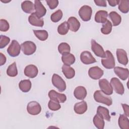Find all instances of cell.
Wrapping results in <instances>:
<instances>
[{
	"label": "cell",
	"mask_w": 129,
	"mask_h": 129,
	"mask_svg": "<svg viewBox=\"0 0 129 129\" xmlns=\"http://www.w3.org/2000/svg\"><path fill=\"white\" fill-rule=\"evenodd\" d=\"M121 105L123 109V111L125 115L128 117L129 116V108H128V105L126 104H121Z\"/></svg>",
	"instance_id": "obj_43"
},
{
	"label": "cell",
	"mask_w": 129,
	"mask_h": 129,
	"mask_svg": "<svg viewBox=\"0 0 129 129\" xmlns=\"http://www.w3.org/2000/svg\"><path fill=\"white\" fill-rule=\"evenodd\" d=\"M34 7L36 15L40 18L44 16L46 13V10L41 2L39 1L35 0L34 1Z\"/></svg>",
	"instance_id": "obj_15"
},
{
	"label": "cell",
	"mask_w": 129,
	"mask_h": 129,
	"mask_svg": "<svg viewBox=\"0 0 129 129\" xmlns=\"http://www.w3.org/2000/svg\"><path fill=\"white\" fill-rule=\"evenodd\" d=\"M48 107L52 111L58 110L61 108V106L59 102L51 99L49 100L48 103Z\"/></svg>",
	"instance_id": "obj_38"
},
{
	"label": "cell",
	"mask_w": 129,
	"mask_h": 129,
	"mask_svg": "<svg viewBox=\"0 0 129 129\" xmlns=\"http://www.w3.org/2000/svg\"><path fill=\"white\" fill-rule=\"evenodd\" d=\"M21 49L24 54L30 55L33 54L36 50L35 44L31 41H26L21 44Z\"/></svg>",
	"instance_id": "obj_3"
},
{
	"label": "cell",
	"mask_w": 129,
	"mask_h": 129,
	"mask_svg": "<svg viewBox=\"0 0 129 129\" xmlns=\"http://www.w3.org/2000/svg\"><path fill=\"white\" fill-rule=\"evenodd\" d=\"M110 84L116 93L119 95H122L124 93V87L118 79L115 77L111 78Z\"/></svg>",
	"instance_id": "obj_10"
},
{
	"label": "cell",
	"mask_w": 129,
	"mask_h": 129,
	"mask_svg": "<svg viewBox=\"0 0 129 129\" xmlns=\"http://www.w3.org/2000/svg\"><path fill=\"white\" fill-rule=\"evenodd\" d=\"M6 57L2 52L0 53V66H2L6 62Z\"/></svg>",
	"instance_id": "obj_44"
},
{
	"label": "cell",
	"mask_w": 129,
	"mask_h": 129,
	"mask_svg": "<svg viewBox=\"0 0 129 129\" xmlns=\"http://www.w3.org/2000/svg\"><path fill=\"white\" fill-rule=\"evenodd\" d=\"M92 13V10L91 7L84 5L83 6L79 11V15L83 21H88L91 19Z\"/></svg>",
	"instance_id": "obj_5"
},
{
	"label": "cell",
	"mask_w": 129,
	"mask_h": 129,
	"mask_svg": "<svg viewBox=\"0 0 129 129\" xmlns=\"http://www.w3.org/2000/svg\"><path fill=\"white\" fill-rule=\"evenodd\" d=\"M9 24L5 19H1L0 20V30L3 32H6L9 29Z\"/></svg>",
	"instance_id": "obj_40"
},
{
	"label": "cell",
	"mask_w": 129,
	"mask_h": 129,
	"mask_svg": "<svg viewBox=\"0 0 129 129\" xmlns=\"http://www.w3.org/2000/svg\"><path fill=\"white\" fill-rule=\"evenodd\" d=\"M109 17L112 22V25L114 26H118L121 21V16L116 12L112 11L109 14Z\"/></svg>",
	"instance_id": "obj_27"
},
{
	"label": "cell",
	"mask_w": 129,
	"mask_h": 129,
	"mask_svg": "<svg viewBox=\"0 0 129 129\" xmlns=\"http://www.w3.org/2000/svg\"><path fill=\"white\" fill-rule=\"evenodd\" d=\"M108 13L104 10H100L97 12L95 15V21L97 23H104L107 20Z\"/></svg>",
	"instance_id": "obj_21"
},
{
	"label": "cell",
	"mask_w": 129,
	"mask_h": 129,
	"mask_svg": "<svg viewBox=\"0 0 129 129\" xmlns=\"http://www.w3.org/2000/svg\"><path fill=\"white\" fill-rule=\"evenodd\" d=\"M115 74L122 80H126L129 76V71L127 69H125L120 67L114 68Z\"/></svg>",
	"instance_id": "obj_18"
},
{
	"label": "cell",
	"mask_w": 129,
	"mask_h": 129,
	"mask_svg": "<svg viewBox=\"0 0 129 129\" xmlns=\"http://www.w3.org/2000/svg\"><path fill=\"white\" fill-rule=\"evenodd\" d=\"M118 9L122 13H127L129 11V1L121 0L119 1Z\"/></svg>",
	"instance_id": "obj_32"
},
{
	"label": "cell",
	"mask_w": 129,
	"mask_h": 129,
	"mask_svg": "<svg viewBox=\"0 0 129 129\" xmlns=\"http://www.w3.org/2000/svg\"><path fill=\"white\" fill-rule=\"evenodd\" d=\"M30 24L34 26L42 27L44 25V21L42 18H39L35 13H32L28 18Z\"/></svg>",
	"instance_id": "obj_17"
},
{
	"label": "cell",
	"mask_w": 129,
	"mask_h": 129,
	"mask_svg": "<svg viewBox=\"0 0 129 129\" xmlns=\"http://www.w3.org/2000/svg\"><path fill=\"white\" fill-rule=\"evenodd\" d=\"M58 50L61 54L64 55L70 52L71 48L67 43L62 42L59 44L58 46Z\"/></svg>",
	"instance_id": "obj_34"
},
{
	"label": "cell",
	"mask_w": 129,
	"mask_h": 129,
	"mask_svg": "<svg viewBox=\"0 0 129 129\" xmlns=\"http://www.w3.org/2000/svg\"><path fill=\"white\" fill-rule=\"evenodd\" d=\"M91 49L94 54L98 57L105 58L106 53L103 47L94 39L91 40Z\"/></svg>",
	"instance_id": "obj_8"
},
{
	"label": "cell",
	"mask_w": 129,
	"mask_h": 129,
	"mask_svg": "<svg viewBox=\"0 0 129 129\" xmlns=\"http://www.w3.org/2000/svg\"><path fill=\"white\" fill-rule=\"evenodd\" d=\"M94 98L96 102L103 103L107 106H110L112 103V98L101 90H97L94 92Z\"/></svg>",
	"instance_id": "obj_1"
},
{
	"label": "cell",
	"mask_w": 129,
	"mask_h": 129,
	"mask_svg": "<svg viewBox=\"0 0 129 129\" xmlns=\"http://www.w3.org/2000/svg\"><path fill=\"white\" fill-rule=\"evenodd\" d=\"M46 2L51 10L54 9L58 5L57 0H46Z\"/></svg>",
	"instance_id": "obj_41"
},
{
	"label": "cell",
	"mask_w": 129,
	"mask_h": 129,
	"mask_svg": "<svg viewBox=\"0 0 129 129\" xmlns=\"http://www.w3.org/2000/svg\"><path fill=\"white\" fill-rule=\"evenodd\" d=\"M10 38L5 35H1L0 36V48L2 49L5 47L10 42Z\"/></svg>",
	"instance_id": "obj_39"
},
{
	"label": "cell",
	"mask_w": 129,
	"mask_h": 129,
	"mask_svg": "<svg viewBox=\"0 0 129 129\" xmlns=\"http://www.w3.org/2000/svg\"><path fill=\"white\" fill-rule=\"evenodd\" d=\"M10 1H1V2H3V3H8V2H10Z\"/></svg>",
	"instance_id": "obj_46"
},
{
	"label": "cell",
	"mask_w": 129,
	"mask_h": 129,
	"mask_svg": "<svg viewBox=\"0 0 129 129\" xmlns=\"http://www.w3.org/2000/svg\"><path fill=\"white\" fill-rule=\"evenodd\" d=\"M62 72L66 78L71 79L75 75V70L70 66L63 64L62 67Z\"/></svg>",
	"instance_id": "obj_24"
},
{
	"label": "cell",
	"mask_w": 129,
	"mask_h": 129,
	"mask_svg": "<svg viewBox=\"0 0 129 129\" xmlns=\"http://www.w3.org/2000/svg\"><path fill=\"white\" fill-rule=\"evenodd\" d=\"M21 8L26 13H33L35 10L34 4L30 1H25L22 3Z\"/></svg>",
	"instance_id": "obj_23"
},
{
	"label": "cell",
	"mask_w": 129,
	"mask_h": 129,
	"mask_svg": "<svg viewBox=\"0 0 129 129\" xmlns=\"http://www.w3.org/2000/svg\"><path fill=\"white\" fill-rule=\"evenodd\" d=\"M93 123L96 126L98 129H103L104 128L105 122L104 119L100 116L98 114H96L93 118Z\"/></svg>",
	"instance_id": "obj_30"
},
{
	"label": "cell",
	"mask_w": 129,
	"mask_h": 129,
	"mask_svg": "<svg viewBox=\"0 0 129 129\" xmlns=\"http://www.w3.org/2000/svg\"><path fill=\"white\" fill-rule=\"evenodd\" d=\"M24 73L26 76L30 78H34L37 76L38 70L35 65L29 64L25 67Z\"/></svg>",
	"instance_id": "obj_14"
},
{
	"label": "cell",
	"mask_w": 129,
	"mask_h": 129,
	"mask_svg": "<svg viewBox=\"0 0 129 129\" xmlns=\"http://www.w3.org/2000/svg\"><path fill=\"white\" fill-rule=\"evenodd\" d=\"M19 87L22 92H28L31 88V82L27 79L22 80L19 82Z\"/></svg>",
	"instance_id": "obj_28"
},
{
	"label": "cell",
	"mask_w": 129,
	"mask_h": 129,
	"mask_svg": "<svg viewBox=\"0 0 129 129\" xmlns=\"http://www.w3.org/2000/svg\"><path fill=\"white\" fill-rule=\"evenodd\" d=\"M99 86L101 90L105 94L110 95L113 93V88L110 83L105 79L99 81Z\"/></svg>",
	"instance_id": "obj_9"
},
{
	"label": "cell",
	"mask_w": 129,
	"mask_h": 129,
	"mask_svg": "<svg viewBox=\"0 0 129 129\" xmlns=\"http://www.w3.org/2000/svg\"><path fill=\"white\" fill-rule=\"evenodd\" d=\"M116 53L118 62L126 66L128 63V58L126 51L122 49H117Z\"/></svg>",
	"instance_id": "obj_16"
},
{
	"label": "cell",
	"mask_w": 129,
	"mask_h": 129,
	"mask_svg": "<svg viewBox=\"0 0 129 129\" xmlns=\"http://www.w3.org/2000/svg\"><path fill=\"white\" fill-rule=\"evenodd\" d=\"M69 25L67 22H63L60 24L57 28V32L61 35H66L68 33L69 30Z\"/></svg>",
	"instance_id": "obj_36"
},
{
	"label": "cell",
	"mask_w": 129,
	"mask_h": 129,
	"mask_svg": "<svg viewBox=\"0 0 129 129\" xmlns=\"http://www.w3.org/2000/svg\"><path fill=\"white\" fill-rule=\"evenodd\" d=\"M7 74L11 77H14L17 75L18 70L15 62H14L8 67L7 70Z\"/></svg>",
	"instance_id": "obj_35"
},
{
	"label": "cell",
	"mask_w": 129,
	"mask_h": 129,
	"mask_svg": "<svg viewBox=\"0 0 129 129\" xmlns=\"http://www.w3.org/2000/svg\"><path fill=\"white\" fill-rule=\"evenodd\" d=\"M108 3L109 5L111 7H115L118 4L119 1L118 0H108Z\"/></svg>",
	"instance_id": "obj_45"
},
{
	"label": "cell",
	"mask_w": 129,
	"mask_h": 129,
	"mask_svg": "<svg viewBox=\"0 0 129 129\" xmlns=\"http://www.w3.org/2000/svg\"><path fill=\"white\" fill-rule=\"evenodd\" d=\"M27 111L31 115H38L41 111V107L38 102L31 101L27 104Z\"/></svg>",
	"instance_id": "obj_7"
},
{
	"label": "cell",
	"mask_w": 129,
	"mask_h": 129,
	"mask_svg": "<svg viewBox=\"0 0 129 129\" xmlns=\"http://www.w3.org/2000/svg\"><path fill=\"white\" fill-rule=\"evenodd\" d=\"M97 114L101 116L104 119L108 121L110 120V116L108 109L103 106H99L97 110Z\"/></svg>",
	"instance_id": "obj_25"
},
{
	"label": "cell",
	"mask_w": 129,
	"mask_h": 129,
	"mask_svg": "<svg viewBox=\"0 0 129 129\" xmlns=\"http://www.w3.org/2000/svg\"><path fill=\"white\" fill-rule=\"evenodd\" d=\"M106 57L101 59L102 66L107 69H111L114 68L115 63L114 56L109 50L105 51Z\"/></svg>",
	"instance_id": "obj_2"
},
{
	"label": "cell",
	"mask_w": 129,
	"mask_h": 129,
	"mask_svg": "<svg viewBox=\"0 0 129 129\" xmlns=\"http://www.w3.org/2000/svg\"><path fill=\"white\" fill-rule=\"evenodd\" d=\"M21 49L19 42L16 40H13L7 49V52L11 56L16 57L19 55Z\"/></svg>",
	"instance_id": "obj_6"
},
{
	"label": "cell",
	"mask_w": 129,
	"mask_h": 129,
	"mask_svg": "<svg viewBox=\"0 0 129 129\" xmlns=\"http://www.w3.org/2000/svg\"><path fill=\"white\" fill-rule=\"evenodd\" d=\"M33 32L36 37L41 41L46 40L48 36L47 31L44 30H34Z\"/></svg>",
	"instance_id": "obj_31"
},
{
	"label": "cell",
	"mask_w": 129,
	"mask_h": 129,
	"mask_svg": "<svg viewBox=\"0 0 129 129\" xmlns=\"http://www.w3.org/2000/svg\"><path fill=\"white\" fill-rule=\"evenodd\" d=\"M48 97L51 100L59 103H63L67 100V97L64 94L57 93L54 90H50L48 93Z\"/></svg>",
	"instance_id": "obj_13"
},
{
	"label": "cell",
	"mask_w": 129,
	"mask_h": 129,
	"mask_svg": "<svg viewBox=\"0 0 129 129\" xmlns=\"http://www.w3.org/2000/svg\"><path fill=\"white\" fill-rule=\"evenodd\" d=\"M61 60L64 64L71 66L75 62V57L73 54L69 53L62 55L61 56Z\"/></svg>",
	"instance_id": "obj_29"
},
{
	"label": "cell",
	"mask_w": 129,
	"mask_h": 129,
	"mask_svg": "<svg viewBox=\"0 0 129 129\" xmlns=\"http://www.w3.org/2000/svg\"><path fill=\"white\" fill-rule=\"evenodd\" d=\"M112 25L110 21L107 20V21L103 24L102 27L101 28V32L102 34L107 35L110 33L112 30Z\"/></svg>",
	"instance_id": "obj_33"
},
{
	"label": "cell",
	"mask_w": 129,
	"mask_h": 129,
	"mask_svg": "<svg viewBox=\"0 0 129 129\" xmlns=\"http://www.w3.org/2000/svg\"><path fill=\"white\" fill-rule=\"evenodd\" d=\"M94 3L97 6H100V7H105L107 6L106 1H104V0H97V1L95 0L94 1Z\"/></svg>",
	"instance_id": "obj_42"
},
{
	"label": "cell",
	"mask_w": 129,
	"mask_h": 129,
	"mask_svg": "<svg viewBox=\"0 0 129 129\" xmlns=\"http://www.w3.org/2000/svg\"><path fill=\"white\" fill-rule=\"evenodd\" d=\"M80 59L85 64H91L96 62V59L93 57L91 52L88 51H84L81 53Z\"/></svg>",
	"instance_id": "obj_12"
},
{
	"label": "cell",
	"mask_w": 129,
	"mask_h": 129,
	"mask_svg": "<svg viewBox=\"0 0 129 129\" xmlns=\"http://www.w3.org/2000/svg\"><path fill=\"white\" fill-rule=\"evenodd\" d=\"M52 83L59 92H63L66 89V84L64 81L57 74H54L52 75Z\"/></svg>",
	"instance_id": "obj_4"
},
{
	"label": "cell",
	"mask_w": 129,
	"mask_h": 129,
	"mask_svg": "<svg viewBox=\"0 0 129 129\" xmlns=\"http://www.w3.org/2000/svg\"><path fill=\"white\" fill-rule=\"evenodd\" d=\"M67 22L69 25V29L73 32H77L80 27V22L74 17H70Z\"/></svg>",
	"instance_id": "obj_20"
},
{
	"label": "cell",
	"mask_w": 129,
	"mask_h": 129,
	"mask_svg": "<svg viewBox=\"0 0 129 129\" xmlns=\"http://www.w3.org/2000/svg\"><path fill=\"white\" fill-rule=\"evenodd\" d=\"M62 15L63 14L61 10H58L51 15V16H50L51 20L54 23L57 22L61 19L62 17Z\"/></svg>",
	"instance_id": "obj_37"
},
{
	"label": "cell",
	"mask_w": 129,
	"mask_h": 129,
	"mask_svg": "<svg viewBox=\"0 0 129 129\" xmlns=\"http://www.w3.org/2000/svg\"><path fill=\"white\" fill-rule=\"evenodd\" d=\"M104 74L103 71L97 66L91 67L88 71L89 76L94 80L99 79Z\"/></svg>",
	"instance_id": "obj_11"
},
{
	"label": "cell",
	"mask_w": 129,
	"mask_h": 129,
	"mask_svg": "<svg viewBox=\"0 0 129 129\" xmlns=\"http://www.w3.org/2000/svg\"><path fill=\"white\" fill-rule=\"evenodd\" d=\"M87 90L83 86H78L76 87L74 92L75 98L78 100H83L87 96Z\"/></svg>",
	"instance_id": "obj_19"
},
{
	"label": "cell",
	"mask_w": 129,
	"mask_h": 129,
	"mask_svg": "<svg viewBox=\"0 0 129 129\" xmlns=\"http://www.w3.org/2000/svg\"><path fill=\"white\" fill-rule=\"evenodd\" d=\"M87 104L85 101L76 103L74 105V111L78 114H82L84 113L87 110Z\"/></svg>",
	"instance_id": "obj_22"
},
{
	"label": "cell",
	"mask_w": 129,
	"mask_h": 129,
	"mask_svg": "<svg viewBox=\"0 0 129 129\" xmlns=\"http://www.w3.org/2000/svg\"><path fill=\"white\" fill-rule=\"evenodd\" d=\"M118 125L121 129H129V120L127 116L120 114L118 118Z\"/></svg>",
	"instance_id": "obj_26"
}]
</instances>
